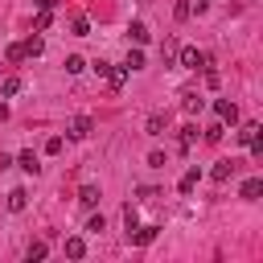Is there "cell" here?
Listing matches in <instances>:
<instances>
[{"instance_id":"1","label":"cell","mask_w":263,"mask_h":263,"mask_svg":"<svg viewBox=\"0 0 263 263\" xmlns=\"http://www.w3.org/2000/svg\"><path fill=\"white\" fill-rule=\"evenodd\" d=\"M177 66H185V70H205V66H210V58H205L201 49L185 45V49H177Z\"/></svg>"},{"instance_id":"2","label":"cell","mask_w":263,"mask_h":263,"mask_svg":"<svg viewBox=\"0 0 263 263\" xmlns=\"http://www.w3.org/2000/svg\"><path fill=\"white\" fill-rule=\"evenodd\" d=\"M259 132H263L259 123H242V127H238V144H247L255 156H263V140H259Z\"/></svg>"},{"instance_id":"3","label":"cell","mask_w":263,"mask_h":263,"mask_svg":"<svg viewBox=\"0 0 263 263\" xmlns=\"http://www.w3.org/2000/svg\"><path fill=\"white\" fill-rule=\"evenodd\" d=\"M90 127H95V123H90V115H74V119H70V127H66V136H70V140H86V136H90Z\"/></svg>"},{"instance_id":"4","label":"cell","mask_w":263,"mask_h":263,"mask_svg":"<svg viewBox=\"0 0 263 263\" xmlns=\"http://www.w3.org/2000/svg\"><path fill=\"white\" fill-rule=\"evenodd\" d=\"M156 234H160V226H132V230H127V238H132L136 247H148V242H156Z\"/></svg>"},{"instance_id":"5","label":"cell","mask_w":263,"mask_h":263,"mask_svg":"<svg viewBox=\"0 0 263 263\" xmlns=\"http://www.w3.org/2000/svg\"><path fill=\"white\" fill-rule=\"evenodd\" d=\"M214 111H218V119H222V123H238V107H234L230 99H218V103H214Z\"/></svg>"},{"instance_id":"6","label":"cell","mask_w":263,"mask_h":263,"mask_svg":"<svg viewBox=\"0 0 263 263\" xmlns=\"http://www.w3.org/2000/svg\"><path fill=\"white\" fill-rule=\"evenodd\" d=\"M234 173H238V164H234V160H218V164H214V173H210V177H214V181H218V185H222V181H230V177H234Z\"/></svg>"},{"instance_id":"7","label":"cell","mask_w":263,"mask_h":263,"mask_svg":"<svg viewBox=\"0 0 263 263\" xmlns=\"http://www.w3.org/2000/svg\"><path fill=\"white\" fill-rule=\"evenodd\" d=\"M181 107H185V111H189V115H197V111H201V107H205V99H201V95H197V90H185V95H181Z\"/></svg>"},{"instance_id":"8","label":"cell","mask_w":263,"mask_h":263,"mask_svg":"<svg viewBox=\"0 0 263 263\" xmlns=\"http://www.w3.org/2000/svg\"><path fill=\"white\" fill-rule=\"evenodd\" d=\"M16 164H21V168H25V173H33V177H37V173H41V164H37V152H33V148H25V152H21V156H16Z\"/></svg>"},{"instance_id":"9","label":"cell","mask_w":263,"mask_h":263,"mask_svg":"<svg viewBox=\"0 0 263 263\" xmlns=\"http://www.w3.org/2000/svg\"><path fill=\"white\" fill-rule=\"evenodd\" d=\"M127 74H132L127 66H111V70H107V82H111V90H119V86L127 82Z\"/></svg>"},{"instance_id":"10","label":"cell","mask_w":263,"mask_h":263,"mask_svg":"<svg viewBox=\"0 0 263 263\" xmlns=\"http://www.w3.org/2000/svg\"><path fill=\"white\" fill-rule=\"evenodd\" d=\"M197 177H201V168L193 164V168H189V173H185V177L177 181V189H181V193H193V189H197Z\"/></svg>"},{"instance_id":"11","label":"cell","mask_w":263,"mask_h":263,"mask_svg":"<svg viewBox=\"0 0 263 263\" xmlns=\"http://www.w3.org/2000/svg\"><path fill=\"white\" fill-rule=\"evenodd\" d=\"M127 37H132L136 45H144V41H148V25H144V21H132V25H127Z\"/></svg>"},{"instance_id":"12","label":"cell","mask_w":263,"mask_h":263,"mask_svg":"<svg viewBox=\"0 0 263 263\" xmlns=\"http://www.w3.org/2000/svg\"><path fill=\"white\" fill-rule=\"evenodd\" d=\"M21 86H25V82H21L16 74H8V78L0 82V95H4V99H12V95H21Z\"/></svg>"},{"instance_id":"13","label":"cell","mask_w":263,"mask_h":263,"mask_svg":"<svg viewBox=\"0 0 263 263\" xmlns=\"http://www.w3.org/2000/svg\"><path fill=\"white\" fill-rule=\"evenodd\" d=\"M238 193H242L247 201H255V197L263 193V181H259V177H251V181H242V189H238Z\"/></svg>"},{"instance_id":"14","label":"cell","mask_w":263,"mask_h":263,"mask_svg":"<svg viewBox=\"0 0 263 263\" xmlns=\"http://www.w3.org/2000/svg\"><path fill=\"white\" fill-rule=\"evenodd\" d=\"M25 205H29V193H25V189H12V193H8V210H12V214H21Z\"/></svg>"},{"instance_id":"15","label":"cell","mask_w":263,"mask_h":263,"mask_svg":"<svg viewBox=\"0 0 263 263\" xmlns=\"http://www.w3.org/2000/svg\"><path fill=\"white\" fill-rule=\"evenodd\" d=\"M177 49H181V45H177L173 37H164V45H160V58H164V66H173V62H177Z\"/></svg>"},{"instance_id":"16","label":"cell","mask_w":263,"mask_h":263,"mask_svg":"<svg viewBox=\"0 0 263 263\" xmlns=\"http://www.w3.org/2000/svg\"><path fill=\"white\" fill-rule=\"evenodd\" d=\"M193 140H197V127H193V123H185V127H181V136H177V144L189 152V148H193Z\"/></svg>"},{"instance_id":"17","label":"cell","mask_w":263,"mask_h":263,"mask_svg":"<svg viewBox=\"0 0 263 263\" xmlns=\"http://www.w3.org/2000/svg\"><path fill=\"white\" fill-rule=\"evenodd\" d=\"M144 132H148V136H164V115H148Z\"/></svg>"},{"instance_id":"18","label":"cell","mask_w":263,"mask_h":263,"mask_svg":"<svg viewBox=\"0 0 263 263\" xmlns=\"http://www.w3.org/2000/svg\"><path fill=\"white\" fill-rule=\"evenodd\" d=\"M66 255H70V259H82V255H86V242H82V238H66Z\"/></svg>"},{"instance_id":"19","label":"cell","mask_w":263,"mask_h":263,"mask_svg":"<svg viewBox=\"0 0 263 263\" xmlns=\"http://www.w3.org/2000/svg\"><path fill=\"white\" fill-rule=\"evenodd\" d=\"M21 49H25V58H37V53L45 49V41H41V37H29V41H25Z\"/></svg>"},{"instance_id":"20","label":"cell","mask_w":263,"mask_h":263,"mask_svg":"<svg viewBox=\"0 0 263 263\" xmlns=\"http://www.w3.org/2000/svg\"><path fill=\"white\" fill-rule=\"evenodd\" d=\"M78 201H82V205H95V201H99V189H95V185H82V189H78Z\"/></svg>"},{"instance_id":"21","label":"cell","mask_w":263,"mask_h":263,"mask_svg":"<svg viewBox=\"0 0 263 263\" xmlns=\"http://www.w3.org/2000/svg\"><path fill=\"white\" fill-rule=\"evenodd\" d=\"M25 259H29V263H41V259H45V242H29Z\"/></svg>"},{"instance_id":"22","label":"cell","mask_w":263,"mask_h":263,"mask_svg":"<svg viewBox=\"0 0 263 263\" xmlns=\"http://www.w3.org/2000/svg\"><path fill=\"white\" fill-rule=\"evenodd\" d=\"M70 33H74V37H86V33H90V21H86V16H74Z\"/></svg>"},{"instance_id":"23","label":"cell","mask_w":263,"mask_h":263,"mask_svg":"<svg viewBox=\"0 0 263 263\" xmlns=\"http://www.w3.org/2000/svg\"><path fill=\"white\" fill-rule=\"evenodd\" d=\"M127 70H144V53L140 49H127V62H123Z\"/></svg>"},{"instance_id":"24","label":"cell","mask_w":263,"mask_h":263,"mask_svg":"<svg viewBox=\"0 0 263 263\" xmlns=\"http://www.w3.org/2000/svg\"><path fill=\"white\" fill-rule=\"evenodd\" d=\"M82 70H86V62H82L78 53H70V58H66V74H82Z\"/></svg>"},{"instance_id":"25","label":"cell","mask_w":263,"mask_h":263,"mask_svg":"<svg viewBox=\"0 0 263 263\" xmlns=\"http://www.w3.org/2000/svg\"><path fill=\"white\" fill-rule=\"evenodd\" d=\"M62 148H66V140H62V136H49V140H45V152H49V156H58Z\"/></svg>"},{"instance_id":"26","label":"cell","mask_w":263,"mask_h":263,"mask_svg":"<svg viewBox=\"0 0 263 263\" xmlns=\"http://www.w3.org/2000/svg\"><path fill=\"white\" fill-rule=\"evenodd\" d=\"M86 230H90V234H99V230H107V222H103V214H90V218H86Z\"/></svg>"},{"instance_id":"27","label":"cell","mask_w":263,"mask_h":263,"mask_svg":"<svg viewBox=\"0 0 263 263\" xmlns=\"http://www.w3.org/2000/svg\"><path fill=\"white\" fill-rule=\"evenodd\" d=\"M222 132H226L222 123H210V127H205V140H210V144H218V140H222Z\"/></svg>"},{"instance_id":"28","label":"cell","mask_w":263,"mask_h":263,"mask_svg":"<svg viewBox=\"0 0 263 263\" xmlns=\"http://www.w3.org/2000/svg\"><path fill=\"white\" fill-rule=\"evenodd\" d=\"M123 222H127V230H132V226H140V214H136V205H123Z\"/></svg>"},{"instance_id":"29","label":"cell","mask_w":263,"mask_h":263,"mask_svg":"<svg viewBox=\"0 0 263 263\" xmlns=\"http://www.w3.org/2000/svg\"><path fill=\"white\" fill-rule=\"evenodd\" d=\"M189 12H193V8H189V4H185V0H181V4H177V8H173V16H177V21H189Z\"/></svg>"},{"instance_id":"30","label":"cell","mask_w":263,"mask_h":263,"mask_svg":"<svg viewBox=\"0 0 263 263\" xmlns=\"http://www.w3.org/2000/svg\"><path fill=\"white\" fill-rule=\"evenodd\" d=\"M33 29H37V33H41V29H49V12H45V8L37 12V21H33Z\"/></svg>"},{"instance_id":"31","label":"cell","mask_w":263,"mask_h":263,"mask_svg":"<svg viewBox=\"0 0 263 263\" xmlns=\"http://www.w3.org/2000/svg\"><path fill=\"white\" fill-rule=\"evenodd\" d=\"M4 58H8V62H21V58H25V49H21V45H8V49H4Z\"/></svg>"},{"instance_id":"32","label":"cell","mask_w":263,"mask_h":263,"mask_svg":"<svg viewBox=\"0 0 263 263\" xmlns=\"http://www.w3.org/2000/svg\"><path fill=\"white\" fill-rule=\"evenodd\" d=\"M218 82H222V78H218V70H210V66H205V86H210V90H214V86H218Z\"/></svg>"},{"instance_id":"33","label":"cell","mask_w":263,"mask_h":263,"mask_svg":"<svg viewBox=\"0 0 263 263\" xmlns=\"http://www.w3.org/2000/svg\"><path fill=\"white\" fill-rule=\"evenodd\" d=\"M53 4H58V0H37V8H45V12H53Z\"/></svg>"}]
</instances>
